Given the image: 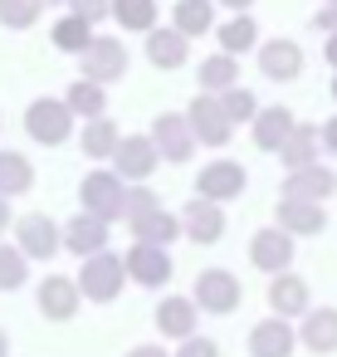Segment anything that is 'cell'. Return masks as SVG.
Listing matches in <instances>:
<instances>
[{"label":"cell","mask_w":337,"mask_h":357,"mask_svg":"<svg viewBox=\"0 0 337 357\" xmlns=\"http://www.w3.org/2000/svg\"><path fill=\"white\" fill-rule=\"evenodd\" d=\"M171 255H166V245H147V240H137L132 250H127V274H132V284H142V289H162V284H171Z\"/></svg>","instance_id":"12"},{"label":"cell","mask_w":337,"mask_h":357,"mask_svg":"<svg viewBox=\"0 0 337 357\" xmlns=\"http://www.w3.org/2000/svg\"><path fill=\"white\" fill-rule=\"evenodd\" d=\"M157 167H162V152H157L152 137H123L118 152H113V172H118L123 181H132V186L147 181Z\"/></svg>","instance_id":"11"},{"label":"cell","mask_w":337,"mask_h":357,"mask_svg":"<svg viewBox=\"0 0 337 357\" xmlns=\"http://www.w3.org/2000/svg\"><path fill=\"white\" fill-rule=\"evenodd\" d=\"M45 6H54V0H45Z\"/></svg>","instance_id":"49"},{"label":"cell","mask_w":337,"mask_h":357,"mask_svg":"<svg viewBox=\"0 0 337 357\" xmlns=\"http://www.w3.org/2000/svg\"><path fill=\"white\" fill-rule=\"evenodd\" d=\"M64 103L74 108V118H103V89L93 84V79H79V84H69V93H64Z\"/></svg>","instance_id":"34"},{"label":"cell","mask_w":337,"mask_h":357,"mask_svg":"<svg viewBox=\"0 0 337 357\" xmlns=\"http://www.w3.org/2000/svg\"><path fill=\"white\" fill-rule=\"evenodd\" d=\"M79 201H84V211H93L103 220L127 215V186H123L118 172H88L84 186H79Z\"/></svg>","instance_id":"3"},{"label":"cell","mask_w":337,"mask_h":357,"mask_svg":"<svg viewBox=\"0 0 337 357\" xmlns=\"http://www.w3.org/2000/svg\"><path fill=\"white\" fill-rule=\"evenodd\" d=\"M249 357H293V347H298V333H293V323L288 318H264V323H254L249 328Z\"/></svg>","instance_id":"14"},{"label":"cell","mask_w":337,"mask_h":357,"mask_svg":"<svg viewBox=\"0 0 337 357\" xmlns=\"http://www.w3.org/2000/svg\"><path fill=\"white\" fill-rule=\"evenodd\" d=\"M147 59L157 64V69H181L186 64V35L171 25V30H147Z\"/></svg>","instance_id":"26"},{"label":"cell","mask_w":337,"mask_h":357,"mask_svg":"<svg viewBox=\"0 0 337 357\" xmlns=\"http://www.w3.org/2000/svg\"><path fill=\"white\" fill-rule=\"evenodd\" d=\"M152 142L166 162H191L196 157V128H191L186 113H162L152 123Z\"/></svg>","instance_id":"10"},{"label":"cell","mask_w":337,"mask_h":357,"mask_svg":"<svg viewBox=\"0 0 337 357\" xmlns=\"http://www.w3.org/2000/svg\"><path fill=\"white\" fill-rule=\"evenodd\" d=\"M283 196H298V201H327V196H337V176H332V167H322V162L293 167V172L283 176Z\"/></svg>","instance_id":"17"},{"label":"cell","mask_w":337,"mask_h":357,"mask_svg":"<svg viewBox=\"0 0 337 357\" xmlns=\"http://www.w3.org/2000/svg\"><path fill=\"white\" fill-rule=\"evenodd\" d=\"M181 235L196 240V245H215V240L225 235V211H220V201L196 196L191 206H181Z\"/></svg>","instance_id":"13"},{"label":"cell","mask_w":337,"mask_h":357,"mask_svg":"<svg viewBox=\"0 0 337 357\" xmlns=\"http://www.w3.org/2000/svg\"><path fill=\"white\" fill-rule=\"evenodd\" d=\"M269 308H274L279 318H303V313L313 308V298H308V279H298L293 269L274 274V284H269Z\"/></svg>","instance_id":"20"},{"label":"cell","mask_w":337,"mask_h":357,"mask_svg":"<svg viewBox=\"0 0 337 357\" xmlns=\"http://www.w3.org/2000/svg\"><path fill=\"white\" fill-rule=\"evenodd\" d=\"M196 84L205 89V93H225V89H235L240 84V59L235 54H210V59H201V69H196Z\"/></svg>","instance_id":"27"},{"label":"cell","mask_w":337,"mask_h":357,"mask_svg":"<svg viewBox=\"0 0 337 357\" xmlns=\"http://www.w3.org/2000/svg\"><path fill=\"white\" fill-rule=\"evenodd\" d=\"M220 6H225V10H235V15H244V10L254 6V0H220Z\"/></svg>","instance_id":"44"},{"label":"cell","mask_w":337,"mask_h":357,"mask_svg":"<svg viewBox=\"0 0 337 357\" xmlns=\"http://www.w3.org/2000/svg\"><path fill=\"white\" fill-rule=\"evenodd\" d=\"M181 235V215H171L166 206H152L142 215H132V240H147V245H171Z\"/></svg>","instance_id":"25"},{"label":"cell","mask_w":337,"mask_h":357,"mask_svg":"<svg viewBox=\"0 0 337 357\" xmlns=\"http://www.w3.org/2000/svg\"><path fill=\"white\" fill-rule=\"evenodd\" d=\"M293 123H298V118H293L283 103L259 108V113H254V123H249V128H254V147H259V152H279V147H283V137L293 132Z\"/></svg>","instance_id":"23"},{"label":"cell","mask_w":337,"mask_h":357,"mask_svg":"<svg viewBox=\"0 0 337 357\" xmlns=\"http://www.w3.org/2000/svg\"><path fill=\"white\" fill-rule=\"evenodd\" d=\"M244 186H249V172H244V162H210V167H201L196 172V196H205V201H235V196H244Z\"/></svg>","instance_id":"6"},{"label":"cell","mask_w":337,"mask_h":357,"mask_svg":"<svg viewBox=\"0 0 337 357\" xmlns=\"http://www.w3.org/2000/svg\"><path fill=\"white\" fill-rule=\"evenodd\" d=\"M30 181H35V172L20 152H0V196H20V191H30Z\"/></svg>","instance_id":"33"},{"label":"cell","mask_w":337,"mask_h":357,"mask_svg":"<svg viewBox=\"0 0 337 357\" xmlns=\"http://www.w3.org/2000/svg\"><path fill=\"white\" fill-rule=\"evenodd\" d=\"M113 20L123 30H157V0H113Z\"/></svg>","instance_id":"31"},{"label":"cell","mask_w":337,"mask_h":357,"mask_svg":"<svg viewBox=\"0 0 337 357\" xmlns=\"http://www.w3.org/2000/svg\"><path fill=\"white\" fill-rule=\"evenodd\" d=\"M69 10L84 20H103V15H113V0H69Z\"/></svg>","instance_id":"40"},{"label":"cell","mask_w":337,"mask_h":357,"mask_svg":"<svg viewBox=\"0 0 337 357\" xmlns=\"http://www.w3.org/2000/svg\"><path fill=\"white\" fill-rule=\"evenodd\" d=\"M196 323H201V308H196V298H186V294H166L162 303H157V328L166 333V337H191L196 333Z\"/></svg>","instance_id":"21"},{"label":"cell","mask_w":337,"mask_h":357,"mask_svg":"<svg viewBox=\"0 0 337 357\" xmlns=\"http://www.w3.org/2000/svg\"><path fill=\"white\" fill-rule=\"evenodd\" d=\"M171 25H176L186 40H201V35L215 30V6H210V0H176Z\"/></svg>","instance_id":"28"},{"label":"cell","mask_w":337,"mask_h":357,"mask_svg":"<svg viewBox=\"0 0 337 357\" xmlns=\"http://www.w3.org/2000/svg\"><path fill=\"white\" fill-rule=\"evenodd\" d=\"M259 69H264V79L288 84V79L303 74V50H298L293 40H264V45H259Z\"/></svg>","instance_id":"18"},{"label":"cell","mask_w":337,"mask_h":357,"mask_svg":"<svg viewBox=\"0 0 337 357\" xmlns=\"http://www.w3.org/2000/svg\"><path fill=\"white\" fill-rule=\"evenodd\" d=\"M322 147L337 157V118H327V123H322Z\"/></svg>","instance_id":"42"},{"label":"cell","mask_w":337,"mask_h":357,"mask_svg":"<svg viewBox=\"0 0 337 357\" xmlns=\"http://www.w3.org/2000/svg\"><path fill=\"white\" fill-rule=\"evenodd\" d=\"M15 245L30 259H49L54 250H64V225H54L45 211H30V215L15 220Z\"/></svg>","instance_id":"8"},{"label":"cell","mask_w":337,"mask_h":357,"mask_svg":"<svg viewBox=\"0 0 337 357\" xmlns=\"http://www.w3.org/2000/svg\"><path fill=\"white\" fill-rule=\"evenodd\" d=\"M318 152H322V128H313V123H293V132H288L283 147H279V157H283L288 172H293V167H313Z\"/></svg>","instance_id":"24"},{"label":"cell","mask_w":337,"mask_h":357,"mask_svg":"<svg viewBox=\"0 0 337 357\" xmlns=\"http://www.w3.org/2000/svg\"><path fill=\"white\" fill-rule=\"evenodd\" d=\"M103 245H108V220H103V215H93V211H79V215L64 225V250H74L79 259L98 255Z\"/></svg>","instance_id":"19"},{"label":"cell","mask_w":337,"mask_h":357,"mask_svg":"<svg viewBox=\"0 0 337 357\" xmlns=\"http://www.w3.org/2000/svg\"><path fill=\"white\" fill-rule=\"evenodd\" d=\"M79 142H84V157H98V162H103V157H113V152H118L123 132H118V123H113V118H88V128H84V137H79Z\"/></svg>","instance_id":"30"},{"label":"cell","mask_w":337,"mask_h":357,"mask_svg":"<svg viewBox=\"0 0 337 357\" xmlns=\"http://www.w3.org/2000/svg\"><path fill=\"white\" fill-rule=\"evenodd\" d=\"M79 59H84V79H93V84H118L127 74V50L113 35H98Z\"/></svg>","instance_id":"9"},{"label":"cell","mask_w":337,"mask_h":357,"mask_svg":"<svg viewBox=\"0 0 337 357\" xmlns=\"http://www.w3.org/2000/svg\"><path fill=\"white\" fill-rule=\"evenodd\" d=\"M274 225H283L288 235H322V230H327V211H322V201L283 196V201L274 206Z\"/></svg>","instance_id":"15"},{"label":"cell","mask_w":337,"mask_h":357,"mask_svg":"<svg viewBox=\"0 0 337 357\" xmlns=\"http://www.w3.org/2000/svg\"><path fill=\"white\" fill-rule=\"evenodd\" d=\"M298 342L308 352H337V308H308L298 323Z\"/></svg>","instance_id":"22"},{"label":"cell","mask_w":337,"mask_h":357,"mask_svg":"<svg viewBox=\"0 0 337 357\" xmlns=\"http://www.w3.org/2000/svg\"><path fill=\"white\" fill-rule=\"evenodd\" d=\"M30 274V255L20 245H0V289H20Z\"/></svg>","instance_id":"35"},{"label":"cell","mask_w":337,"mask_h":357,"mask_svg":"<svg viewBox=\"0 0 337 357\" xmlns=\"http://www.w3.org/2000/svg\"><path fill=\"white\" fill-rule=\"evenodd\" d=\"M327 6H332V0H327Z\"/></svg>","instance_id":"50"},{"label":"cell","mask_w":337,"mask_h":357,"mask_svg":"<svg viewBox=\"0 0 337 357\" xmlns=\"http://www.w3.org/2000/svg\"><path fill=\"white\" fill-rule=\"evenodd\" d=\"M176 357H220V347H215L210 337H201V333H191V337H181V347H176Z\"/></svg>","instance_id":"39"},{"label":"cell","mask_w":337,"mask_h":357,"mask_svg":"<svg viewBox=\"0 0 337 357\" xmlns=\"http://www.w3.org/2000/svg\"><path fill=\"white\" fill-rule=\"evenodd\" d=\"M327 93H332V98H337V74H332V89H327Z\"/></svg>","instance_id":"48"},{"label":"cell","mask_w":337,"mask_h":357,"mask_svg":"<svg viewBox=\"0 0 337 357\" xmlns=\"http://www.w3.org/2000/svg\"><path fill=\"white\" fill-rule=\"evenodd\" d=\"M25 132H30L35 142H45V147H59V142H69V132H74V108H69L64 98H35V103L25 108Z\"/></svg>","instance_id":"2"},{"label":"cell","mask_w":337,"mask_h":357,"mask_svg":"<svg viewBox=\"0 0 337 357\" xmlns=\"http://www.w3.org/2000/svg\"><path fill=\"white\" fill-rule=\"evenodd\" d=\"M220 103H225V113H230V123H235V128H240V123H254V113H259V98H254L249 89H240V84H235V89H225V93H220Z\"/></svg>","instance_id":"37"},{"label":"cell","mask_w":337,"mask_h":357,"mask_svg":"<svg viewBox=\"0 0 337 357\" xmlns=\"http://www.w3.org/2000/svg\"><path fill=\"white\" fill-rule=\"evenodd\" d=\"M54 45L59 50H69V54H84L88 45H93V20H84V15H64L59 25H54Z\"/></svg>","instance_id":"32"},{"label":"cell","mask_w":337,"mask_h":357,"mask_svg":"<svg viewBox=\"0 0 337 357\" xmlns=\"http://www.w3.org/2000/svg\"><path fill=\"white\" fill-rule=\"evenodd\" d=\"M240 279L230 274V269H201L196 274V289H191V298H196V308H205V313H235L240 308Z\"/></svg>","instance_id":"7"},{"label":"cell","mask_w":337,"mask_h":357,"mask_svg":"<svg viewBox=\"0 0 337 357\" xmlns=\"http://www.w3.org/2000/svg\"><path fill=\"white\" fill-rule=\"evenodd\" d=\"M298 235H288L283 225H264V230H254V240H249V264L254 269H264L269 279L274 274H283V269H293V245Z\"/></svg>","instance_id":"5"},{"label":"cell","mask_w":337,"mask_h":357,"mask_svg":"<svg viewBox=\"0 0 337 357\" xmlns=\"http://www.w3.org/2000/svg\"><path fill=\"white\" fill-rule=\"evenodd\" d=\"M10 220V206H6V196H0V225H6Z\"/></svg>","instance_id":"46"},{"label":"cell","mask_w":337,"mask_h":357,"mask_svg":"<svg viewBox=\"0 0 337 357\" xmlns=\"http://www.w3.org/2000/svg\"><path fill=\"white\" fill-rule=\"evenodd\" d=\"M215 40H220V50L225 54H244V50H259V25H254V15L244 10V15H230L220 30H215Z\"/></svg>","instance_id":"29"},{"label":"cell","mask_w":337,"mask_h":357,"mask_svg":"<svg viewBox=\"0 0 337 357\" xmlns=\"http://www.w3.org/2000/svg\"><path fill=\"white\" fill-rule=\"evenodd\" d=\"M79 298H84L79 279L49 274V279L40 284V313H45V318H54V323H69V318L79 313Z\"/></svg>","instance_id":"16"},{"label":"cell","mask_w":337,"mask_h":357,"mask_svg":"<svg viewBox=\"0 0 337 357\" xmlns=\"http://www.w3.org/2000/svg\"><path fill=\"white\" fill-rule=\"evenodd\" d=\"M152 206H162V201H157V191H147L142 181H137V186H127V220H132V215H142V211H152Z\"/></svg>","instance_id":"38"},{"label":"cell","mask_w":337,"mask_h":357,"mask_svg":"<svg viewBox=\"0 0 337 357\" xmlns=\"http://www.w3.org/2000/svg\"><path fill=\"white\" fill-rule=\"evenodd\" d=\"M123 279H127V259H118V255H108V250L88 255L84 269H79V289H84V298H93V303H113V298L123 294Z\"/></svg>","instance_id":"1"},{"label":"cell","mask_w":337,"mask_h":357,"mask_svg":"<svg viewBox=\"0 0 337 357\" xmlns=\"http://www.w3.org/2000/svg\"><path fill=\"white\" fill-rule=\"evenodd\" d=\"M322 54H327V64L337 69V35H327V50H322Z\"/></svg>","instance_id":"45"},{"label":"cell","mask_w":337,"mask_h":357,"mask_svg":"<svg viewBox=\"0 0 337 357\" xmlns=\"http://www.w3.org/2000/svg\"><path fill=\"white\" fill-rule=\"evenodd\" d=\"M313 25H318L322 35H337V0H332L327 10H318V15H313Z\"/></svg>","instance_id":"41"},{"label":"cell","mask_w":337,"mask_h":357,"mask_svg":"<svg viewBox=\"0 0 337 357\" xmlns=\"http://www.w3.org/2000/svg\"><path fill=\"white\" fill-rule=\"evenodd\" d=\"M0 357H10V337L6 333H0Z\"/></svg>","instance_id":"47"},{"label":"cell","mask_w":337,"mask_h":357,"mask_svg":"<svg viewBox=\"0 0 337 357\" xmlns=\"http://www.w3.org/2000/svg\"><path fill=\"white\" fill-rule=\"evenodd\" d=\"M127 357H171V352H166V347H157V342H142V347H132Z\"/></svg>","instance_id":"43"},{"label":"cell","mask_w":337,"mask_h":357,"mask_svg":"<svg viewBox=\"0 0 337 357\" xmlns=\"http://www.w3.org/2000/svg\"><path fill=\"white\" fill-rule=\"evenodd\" d=\"M186 118H191V128H196V142H205V147H225V142L235 137V123H230L220 93H196L191 108H186Z\"/></svg>","instance_id":"4"},{"label":"cell","mask_w":337,"mask_h":357,"mask_svg":"<svg viewBox=\"0 0 337 357\" xmlns=\"http://www.w3.org/2000/svg\"><path fill=\"white\" fill-rule=\"evenodd\" d=\"M45 10V0H0V25H10V30H30Z\"/></svg>","instance_id":"36"}]
</instances>
